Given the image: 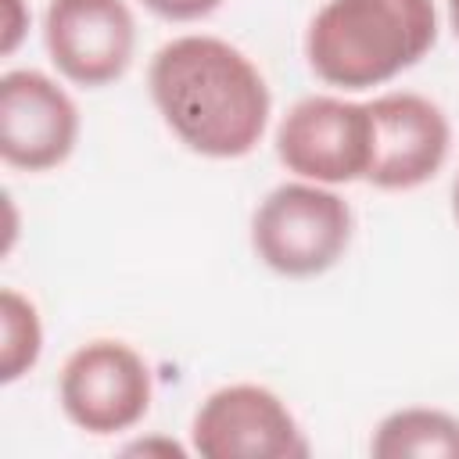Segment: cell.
Listing matches in <instances>:
<instances>
[{"instance_id":"cell-1","label":"cell","mask_w":459,"mask_h":459,"mask_svg":"<svg viewBox=\"0 0 459 459\" xmlns=\"http://www.w3.org/2000/svg\"><path fill=\"white\" fill-rule=\"evenodd\" d=\"M147 86L169 129L197 154L240 158L265 133V79L237 47L215 36L165 43L151 61Z\"/></svg>"},{"instance_id":"cell-2","label":"cell","mask_w":459,"mask_h":459,"mask_svg":"<svg viewBox=\"0 0 459 459\" xmlns=\"http://www.w3.org/2000/svg\"><path fill=\"white\" fill-rule=\"evenodd\" d=\"M434 39V0H330L308 25L305 54L323 82L369 90L416 65Z\"/></svg>"},{"instance_id":"cell-3","label":"cell","mask_w":459,"mask_h":459,"mask_svg":"<svg viewBox=\"0 0 459 459\" xmlns=\"http://www.w3.org/2000/svg\"><path fill=\"white\" fill-rule=\"evenodd\" d=\"M351 240L348 204L308 183L276 186L251 219L258 258L283 276H316L337 265Z\"/></svg>"},{"instance_id":"cell-4","label":"cell","mask_w":459,"mask_h":459,"mask_svg":"<svg viewBox=\"0 0 459 459\" xmlns=\"http://www.w3.org/2000/svg\"><path fill=\"white\" fill-rule=\"evenodd\" d=\"M57 391L65 416L79 430L118 434L143 420L151 405V369L133 348L93 341L68 355Z\"/></svg>"},{"instance_id":"cell-5","label":"cell","mask_w":459,"mask_h":459,"mask_svg":"<svg viewBox=\"0 0 459 459\" xmlns=\"http://www.w3.org/2000/svg\"><path fill=\"white\" fill-rule=\"evenodd\" d=\"M373 147V122L366 104L337 97H308L287 111L276 129L280 161L316 183L366 179Z\"/></svg>"},{"instance_id":"cell-6","label":"cell","mask_w":459,"mask_h":459,"mask_svg":"<svg viewBox=\"0 0 459 459\" xmlns=\"http://www.w3.org/2000/svg\"><path fill=\"white\" fill-rule=\"evenodd\" d=\"M194 448L204 459H305L308 441L287 405L258 387L233 384L212 391L194 416Z\"/></svg>"},{"instance_id":"cell-7","label":"cell","mask_w":459,"mask_h":459,"mask_svg":"<svg viewBox=\"0 0 459 459\" xmlns=\"http://www.w3.org/2000/svg\"><path fill=\"white\" fill-rule=\"evenodd\" d=\"M43 36L57 72L79 86L115 82L136 47L126 0H50Z\"/></svg>"},{"instance_id":"cell-8","label":"cell","mask_w":459,"mask_h":459,"mask_svg":"<svg viewBox=\"0 0 459 459\" xmlns=\"http://www.w3.org/2000/svg\"><path fill=\"white\" fill-rule=\"evenodd\" d=\"M79 136L72 97L43 72L22 68L0 79V154L25 172L61 165Z\"/></svg>"},{"instance_id":"cell-9","label":"cell","mask_w":459,"mask_h":459,"mask_svg":"<svg viewBox=\"0 0 459 459\" xmlns=\"http://www.w3.org/2000/svg\"><path fill=\"white\" fill-rule=\"evenodd\" d=\"M373 147L366 179L380 190H412L427 183L448 158V122L427 97L387 93L366 104Z\"/></svg>"},{"instance_id":"cell-10","label":"cell","mask_w":459,"mask_h":459,"mask_svg":"<svg viewBox=\"0 0 459 459\" xmlns=\"http://www.w3.org/2000/svg\"><path fill=\"white\" fill-rule=\"evenodd\" d=\"M369 448L380 459H402V455L459 459V420L437 409H402L377 427Z\"/></svg>"},{"instance_id":"cell-11","label":"cell","mask_w":459,"mask_h":459,"mask_svg":"<svg viewBox=\"0 0 459 459\" xmlns=\"http://www.w3.org/2000/svg\"><path fill=\"white\" fill-rule=\"evenodd\" d=\"M0 326H4L0 377H4V384H11V380H18L29 366H36L43 333H39L36 308H32L22 294H14L11 287L0 294Z\"/></svg>"},{"instance_id":"cell-12","label":"cell","mask_w":459,"mask_h":459,"mask_svg":"<svg viewBox=\"0 0 459 459\" xmlns=\"http://www.w3.org/2000/svg\"><path fill=\"white\" fill-rule=\"evenodd\" d=\"M154 14L169 18V22H194V18H204L212 14L222 0H143Z\"/></svg>"},{"instance_id":"cell-13","label":"cell","mask_w":459,"mask_h":459,"mask_svg":"<svg viewBox=\"0 0 459 459\" xmlns=\"http://www.w3.org/2000/svg\"><path fill=\"white\" fill-rule=\"evenodd\" d=\"M448 18H452V29L459 36V0H448Z\"/></svg>"},{"instance_id":"cell-14","label":"cell","mask_w":459,"mask_h":459,"mask_svg":"<svg viewBox=\"0 0 459 459\" xmlns=\"http://www.w3.org/2000/svg\"><path fill=\"white\" fill-rule=\"evenodd\" d=\"M455 215H459V179H455Z\"/></svg>"}]
</instances>
